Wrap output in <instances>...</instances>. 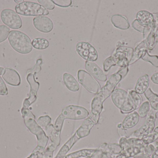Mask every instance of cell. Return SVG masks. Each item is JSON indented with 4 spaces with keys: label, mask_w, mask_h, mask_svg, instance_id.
<instances>
[{
    "label": "cell",
    "mask_w": 158,
    "mask_h": 158,
    "mask_svg": "<svg viewBox=\"0 0 158 158\" xmlns=\"http://www.w3.org/2000/svg\"><path fill=\"white\" fill-rule=\"evenodd\" d=\"M61 115L65 119L81 120L85 119L89 117V112L85 108L70 105L63 109Z\"/></svg>",
    "instance_id": "ba28073f"
},
{
    "label": "cell",
    "mask_w": 158,
    "mask_h": 158,
    "mask_svg": "<svg viewBox=\"0 0 158 158\" xmlns=\"http://www.w3.org/2000/svg\"><path fill=\"white\" fill-rule=\"evenodd\" d=\"M119 144L122 148V152L115 158H131L143 154L146 145L141 139L135 138L121 137Z\"/></svg>",
    "instance_id": "3957f363"
},
{
    "label": "cell",
    "mask_w": 158,
    "mask_h": 158,
    "mask_svg": "<svg viewBox=\"0 0 158 158\" xmlns=\"http://www.w3.org/2000/svg\"><path fill=\"white\" fill-rule=\"evenodd\" d=\"M133 49L131 47H120L111 56L116 66L123 68L128 66L131 59Z\"/></svg>",
    "instance_id": "30bf717a"
},
{
    "label": "cell",
    "mask_w": 158,
    "mask_h": 158,
    "mask_svg": "<svg viewBox=\"0 0 158 158\" xmlns=\"http://www.w3.org/2000/svg\"><path fill=\"white\" fill-rule=\"evenodd\" d=\"M34 27L41 32L49 33L54 28V24L51 19L45 16L36 17L33 19Z\"/></svg>",
    "instance_id": "4fadbf2b"
},
{
    "label": "cell",
    "mask_w": 158,
    "mask_h": 158,
    "mask_svg": "<svg viewBox=\"0 0 158 158\" xmlns=\"http://www.w3.org/2000/svg\"><path fill=\"white\" fill-rule=\"evenodd\" d=\"M78 54L86 61L94 62L98 58V53L95 48L87 42L81 41L76 45Z\"/></svg>",
    "instance_id": "7c38bea8"
},
{
    "label": "cell",
    "mask_w": 158,
    "mask_h": 158,
    "mask_svg": "<svg viewBox=\"0 0 158 158\" xmlns=\"http://www.w3.org/2000/svg\"><path fill=\"white\" fill-rule=\"evenodd\" d=\"M98 149H84L66 155L64 158H85L91 156Z\"/></svg>",
    "instance_id": "4316f807"
},
{
    "label": "cell",
    "mask_w": 158,
    "mask_h": 158,
    "mask_svg": "<svg viewBox=\"0 0 158 158\" xmlns=\"http://www.w3.org/2000/svg\"><path fill=\"white\" fill-rule=\"evenodd\" d=\"M21 113L24 119L25 125L30 131L37 137L38 146L45 148L48 144L49 138L46 135L42 128L35 120V116L28 109L22 108Z\"/></svg>",
    "instance_id": "7a4b0ae2"
},
{
    "label": "cell",
    "mask_w": 158,
    "mask_h": 158,
    "mask_svg": "<svg viewBox=\"0 0 158 158\" xmlns=\"http://www.w3.org/2000/svg\"><path fill=\"white\" fill-rule=\"evenodd\" d=\"M114 105L120 110L123 114L131 113L134 111V104L128 92L123 89L117 88L111 95Z\"/></svg>",
    "instance_id": "5b68a950"
},
{
    "label": "cell",
    "mask_w": 158,
    "mask_h": 158,
    "mask_svg": "<svg viewBox=\"0 0 158 158\" xmlns=\"http://www.w3.org/2000/svg\"><path fill=\"white\" fill-rule=\"evenodd\" d=\"M4 69L2 67H0V75H3V73L4 72Z\"/></svg>",
    "instance_id": "f5cc1de1"
},
{
    "label": "cell",
    "mask_w": 158,
    "mask_h": 158,
    "mask_svg": "<svg viewBox=\"0 0 158 158\" xmlns=\"http://www.w3.org/2000/svg\"><path fill=\"white\" fill-rule=\"evenodd\" d=\"M155 148L156 147L153 143L149 144L147 145H146L143 150V154L150 156H152L154 153Z\"/></svg>",
    "instance_id": "60d3db41"
},
{
    "label": "cell",
    "mask_w": 158,
    "mask_h": 158,
    "mask_svg": "<svg viewBox=\"0 0 158 158\" xmlns=\"http://www.w3.org/2000/svg\"><path fill=\"white\" fill-rule=\"evenodd\" d=\"M52 122V118L49 116H41L38 119L37 123L41 127H45L50 125Z\"/></svg>",
    "instance_id": "d590c367"
},
{
    "label": "cell",
    "mask_w": 158,
    "mask_h": 158,
    "mask_svg": "<svg viewBox=\"0 0 158 158\" xmlns=\"http://www.w3.org/2000/svg\"><path fill=\"white\" fill-rule=\"evenodd\" d=\"M17 14L24 16H41L49 15V12L41 5L34 2L24 1L15 7Z\"/></svg>",
    "instance_id": "8992f818"
},
{
    "label": "cell",
    "mask_w": 158,
    "mask_h": 158,
    "mask_svg": "<svg viewBox=\"0 0 158 158\" xmlns=\"http://www.w3.org/2000/svg\"><path fill=\"white\" fill-rule=\"evenodd\" d=\"M148 45L145 41L141 42L138 44L135 47V51H134L131 59L129 63V66L135 63L136 61L142 58L145 52L148 51Z\"/></svg>",
    "instance_id": "cb8c5ba5"
},
{
    "label": "cell",
    "mask_w": 158,
    "mask_h": 158,
    "mask_svg": "<svg viewBox=\"0 0 158 158\" xmlns=\"http://www.w3.org/2000/svg\"><path fill=\"white\" fill-rule=\"evenodd\" d=\"M94 125V122L88 117L76 132L77 135L80 139L86 137L90 134L91 130Z\"/></svg>",
    "instance_id": "7402d4cb"
},
{
    "label": "cell",
    "mask_w": 158,
    "mask_h": 158,
    "mask_svg": "<svg viewBox=\"0 0 158 158\" xmlns=\"http://www.w3.org/2000/svg\"><path fill=\"white\" fill-rule=\"evenodd\" d=\"M32 47L38 50H44L49 47V42L44 38H36L31 42Z\"/></svg>",
    "instance_id": "f1b7e54d"
},
{
    "label": "cell",
    "mask_w": 158,
    "mask_h": 158,
    "mask_svg": "<svg viewBox=\"0 0 158 158\" xmlns=\"http://www.w3.org/2000/svg\"><path fill=\"white\" fill-rule=\"evenodd\" d=\"M116 66L115 62L113 61V59L111 56L107 58L103 63V68L104 71L107 72L113 66Z\"/></svg>",
    "instance_id": "74e56055"
},
{
    "label": "cell",
    "mask_w": 158,
    "mask_h": 158,
    "mask_svg": "<svg viewBox=\"0 0 158 158\" xmlns=\"http://www.w3.org/2000/svg\"><path fill=\"white\" fill-rule=\"evenodd\" d=\"M155 145V150L152 156V158H158V142H154L152 143Z\"/></svg>",
    "instance_id": "c3c4849f"
},
{
    "label": "cell",
    "mask_w": 158,
    "mask_h": 158,
    "mask_svg": "<svg viewBox=\"0 0 158 158\" xmlns=\"http://www.w3.org/2000/svg\"><path fill=\"white\" fill-rule=\"evenodd\" d=\"M27 80L30 84V96L28 99H26L30 105H31L37 99V94L40 87V83L35 81L34 75L30 74L27 78Z\"/></svg>",
    "instance_id": "ffe728a7"
},
{
    "label": "cell",
    "mask_w": 158,
    "mask_h": 158,
    "mask_svg": "<svg viewBox=\"0 0 158 158\" xmlns=\"http://www.w3.org/2000/svg\"><path fill=\"white\" fill-rule=\"evenodd\" d=\"M45 150V148L38 146L34 149L30 156L28 158H43Z\"/></svg>",
    "instance_id": "e575fe53"
},
{
    "label": "cell",
    "mask_w": 158,
    "mask_h": 158,
    "mask_svg": "<svg viewBox=\"0 0 158 158\" xmlns=\"http://www.w3.org/2000/svg\"><path fill=\"white\" fill-rule=\"evenodd\" d=\"M14 2H15L16 3H17L19 4L20 3L22 2H23V1H16V0H15V1H14Z\"/></svg>",
    "instance_id": "db71d44e"
},
{
    "label": "cell",
    "mask_w": 158,
    "mask_h": 158,
    "mask_svg": "<svg viewBox=\"0 0 158 158\" xmlns=\"http://www.w3.org/2000/svg\"><path fill=\"white\" fill-rule=\"evenodd\" d=\"M8 41L12 48L19 53H29L32 50L30 38L22 32L11 30L8 36Z\"/></svg>",
    "instance_id": "277c9868"
},
{
    "label": "cell",
    "mask_w": 158,
    "mask_h": 158,
    "mask_svg": "<svg viewBox=\"0 0 158 158\" xmlns=\"http://www.w3.org/2000/svg\"><path fill=\"white\" fill-rule=\"evenodd\" d=\"M103 154V152H102L101 150H98V149L97 151L95 153H94L91 156L84 158H101Z\"/></svg>",
    "instance_id": "7dc6e473"
},
{
    "label": "cell",
    "mask_w": 158,
    "mask_h": 158,
    "mask_svg": "<svg viewBox=\"0 0 158 158\" xmlns=\"http://www.w3.org/2000/svg\"><path fill=\"white\" fill-rule=\"evenodd\" d=\"M8 94V90L5 83L0 76V95L6 96Z\"/></svg>",
    "instance_id": "b9f144b4"
},
{
    "label": "cell",
    "mask_w": 158,
    "mask_h": 158,
    "mask_svg": "<svg viewBox=\"0 0 158 158\" xmlns=\"http://www.w3.org/2000/svg\"><path fill=\"white\" fill-rule=\"evenodd\" d=\"M155 20V24L152 28L153 32L156 38V41H158V14H156V16H154Z\"/></svg>",
    "instance_id": "7bdbcfd3"
},
{
    "label": "cell",
    "mask_w": 158,
    "mask_h": 158,
    "mask_svg": "<svg viewBox=\"0 0 158 158\" xmlns=\"http://www.w3.org/2000/svg\"><path fill=\"white\" fill-rule=\"evenodd\" d=\"M115 157L108 153H103L101 158H115Z\"/></svg>",
    "instance_id": "816d5d0a"
},
{
    "label": "cell",
    "mask_w": 158,
    "mask_h": 158,
    "mask_svg": "<svg viewBox=\"0 0 158 158\" xmlns=\"http://www.w3.org/2000/svg\"><path fill=\"white\" fill-rule=\"evenodd\" d=\"M56 148L57 147L51 142L45 149L43 158H53L54 152Z\"/></svg>",
    "instance_id": "8d00e7d4"
},
{
    "label": "cell",
    "mask_w": 158,
    "mask_h": 158,
    "mask_svg": "<svg viewBox=\"0 0 158 158\" xmlns=\"http://www.w3.org/2000/svg\"><path fill=\"white\" fill-rule=\"evenodd\" d=\"M146 62L151 63L155 67H158V56L156 55H150L148 51H146L142 58Z\"/></svg>",
    "instance_id": "1f68e13d"
},
{
    "label": "cell",
    "mask_w": 158,
    "mask_h": 158,
    "mask_svg": "<svg viewBox=\"0 0 158 158\" xmlns=\"http://www.w3.org/2000/svg\"><path fill=\"white\" fill-rule=\"evenodd\" d=\"M98 149L101 150L103 153H108L115 156L122 152L121 147L118 143H103Z\"/></svg>",
    "instance_id": "603a6c76"
},
{
    "label": "cell",
    "mask_w": 158,
    "mask_h": 158,
    "mask_svg": "<svg viewBox=\"0 0 158 158\" xmlns=\"http://www.w3.org/2000/svg\"><path fill=\"white\" fill-rule=\"evenodd\" d=\"M77 78L79 83L89 92L93 94H97L99 92V83L87 71L80 70L78 71Z\"/></svg>",
    "instance_id": "9c48e42d"
},
{
    "label": "cell",
    "mask_w": 158,
    "mask_h": 158,
    "mask_svg": "<svg viewBox=\"0 0 158 158\" xmlns=\"http://www.w3.org/2000/svg\"><path fill=\"white\" fill-rule=\"evenodd\" d=\"M118 132L119 135L121 136V137H124V138H129V136L127 135L126 134V132L124 130V129H123L122 127L121 124H119L118 125Z\"/></svg>",
    "instance_id": "bcb514c9"
},
{
    "label": "cell",
    "mask_w": 158,
    "mask_h": 158,
    "mask_svg": "<svg viewBox=\"0 0 158 158\" xmlns=\"http://www.w3.org/2000/svg\"><path fill=\"white\" fill-rule=\"evenodd\" d=\"M149 85V76L148 74L143 75L137 80L135 87V91L139 95L143 94L148 89Z\"/></svg>",
    "instance_id": "484cf974"
},
{
    "label": "cell",
    "mask_w": 158,
    "mask_h": 158,
    "mask_svg": "<svg viewBox=\"0 0 158 158\" xmlns=\"http://www.w3.org/2000/svg\"><path fill=\"white\" fill-rule=\"evenodd\" d=\"M151 81L153 83L158 85V72H156L151 76Z\"/></svg>",
    "instance_id": "681fc988"
},
{
    "label": "cell",
    "mask_w": 158,
    "mask_h": 158,
    "mask_svg": "<svg viewBox=\"0 0 158 158\" xmlns=\"http://www.w3.org/2000/svg\"><path fill=\"white\" fill-rule=\"evenodd\" d=\"M136 19L140 25L145 28H153L155 24L154 15L148 11L141 10L136 15Z\"/></svg>",
    "instance_id": "2e32d148"
},
{
    "label": "cell",
    "mask_w": 158,
    "mask_h": 158,
    "mask_svg": "<svg viewBox=\"0 0 158 158\" xmlns=\"http://www.w3.org/2000/svg\"><path fill=\"white\" fill-rule=\"evenodd\" d=\"M132 26L134 29L136 30L137 31L140 32H143L144 29L145 27H143L142 25H140L138 21L136 19L134 20L133 22L132 23Z\"/></svg>",
    "instance_id": "ee69618b"
},
{
    "label": "cell",
    "mask_w": 158,
    "mask_h": 158,
    "mask_svg": "<svg viewBox=\"0 0 158 158\" xmlns=\"http://www.w3.org/2000/svg\"><path fill=\"white\" fill-rule=\"evenodd\" d=\"M150 110V105L148 101H146L140 106L138 110V115L141 118H144L147 116Z\"/></svg>",
    "instance_id": "d6a6232c"
},
{
    "label": "cell",
    "mask_w": 158,
    "mask_h": 158,
    "mask_svg": "<svg viewBox=\"0 0 158 158\" xmlns=\"http://www.w3.org/2000/svg\"><path fill=\"white\" fill-rule=\"evenodd\" d=\"M85 67L87 72L98 80L106 82L107 79L106 75L100 68L94 62L86 61L85 64Z\"/></svg>",
    "instance_id": "5bb4252c"
},
{
    "label": "cell",
    "mask_w": 158,
    "mask_h": 158,
    "mask_svg": "<svg viewBox=\"0 0 158 158\" xmlns=\"http://www.w3.org/2000/svg\"><path fill=\"white\" fill-rule=\"evenodd\" d=\"M129 71L128 66L122 68L117 73L110 76L106 85L101 89L92 100L91 112L88 117L95 125L99 121L100 114L103 109V103L111 95L119 83L127 75Z\"/></svg>",
    "instance_id": "6da1fadb"
},
{
    "label": "cell",
    "mask_w": 158,
    "mask_h": 158,
    "mask_svg": "<svg viewBox=\"0 0 158 158\" xmlns=\"http://www.w3.org/2000/svg\"><path fill=\"white\" fill-rule=\"evenodd\" d=\"M1 18L5 25L13 29H18L22 27V19L12 9L6 8L3 10L1 12Z\"/></svg>",
    "instance_id": "8fae6325"
},
{
    "label": "cell",
    "mask_w": 158,
    "mask_h": 158,
    "mask_svg": "<svg viewBox=\"0 0 158 158\" xmlns=\"http://www.w3.org/2000/svg\"><path fill=\"white\" fill-rule=\"evenodd\" d=\"M10 32V28L4 25L0 26V43L7 39Z\"/></svg>",
    "instance_id": "836d02e7"
},
{
    "label": "cell",
    "mask_w": 158,
    "mask_h": 158,
    "mask_svg": "<svg viewBox=\"0 0 158 158\" xmlns=\"http://www.w3.org/2000/svg\"><path fill=\"white\" fill-rule=\"evenodd\" d=\"M140 117L138 112H132L127 115L122 123V127L124 130L131 129L136 126L140 120Z\"/></svg>",
    "instance_id": "d6986e66"
},
{
    "label": "cell",
    "mask_w": 158,
    "mask_h": 158,
    "mask_svg": "<svg viewBox=\"0 0 158 158\" xmlns=\"http://www.w3.org/2000/svg\"><path fill=\"white\" fill-rule=\"evenodd\" d=\"M65 118L60 114L56 121L54 129L50 139L51 142L56 147H58L61 142V134Z\"/></svg>",
    "instance_id": "9a60e30c"
},
{
    "label": "cell",
    "mask_w": 158,
    "mask_h": 158,
    "mask_svg": "<svg viewBox=\"0 0 158 158\" xmlns=\"http://www.w3.org/2000/svg\"><path fill=\"white\" fill-rule=\"evenodd\" d=\"M52 1L55 5L60 7H69L72 3V1L71 0H53Z\"/></svg>",
    "instance_id": "ab89813d"
},
{
    "label": "cell",
    "mask_w": 158,
    "mask_h": 158,
    "mask_svg": "<svg viewBox=\"0 0 158 158\" xmlns=\"http://www.w3.org/2000/svg\"><path fill=\"white\" fill-rule=\"evenodd\" d=\"M54 129V126L52 124H50V125H48L47 127H46L45 129V133L46 134V135L50 138L52 136V134L53 132Z\"/></svg>",
    "instance_id": "f6af8a7d"
},
{
    "label": "cell",
    "mask_w": 158,
    "mask_h": 158,
    "mask_svg": "<svg viewBox=\"0 0 158 158\" xmlns=\"http://www.w3.org/2000/svg\"><path fill=\"white\" fill-rule=\"evenodd\" d=\"M144 95L148 100L151 108L158 111V95L154 93L151 88H148L144 93Z\"/></svg>",
    "instance_id": "83f0119b"
},
{
    "label": "cell",
    "mask_w": 158,
    "mask_h": 158,
    "mask_svg": "<svg viewBox=\"0 0 158 158\" xmlns=\"http://www.w3.org/2000/svg\"><path fill=\"white\" fill-rule=\"evenodd\" d=\"M133 158H151V157L149 156H147V155H145L143 154H141L140 155H137L135 156Z\"/></svg>",
    "instance_id": "f907efd6"
},
{
    "label": "cell",
    "mask_w": 158,
    "mask_h": 158,
    "mask_svg": "<svg viewBox=\"0 0 158 158\" xmlns=\"http://www.w3.org/2000/svg\"><path fill=\"white\" fill-rule=\"evenodd\" d=\"M158 139V126L156 127L155 129H154L151 133L142 139V141L144 143L147 145L149 144L152 143L156 141Z\"/></svg>",
    "instance_id": "f546056e"
},
{
    "label": "cell",
    "mask_w": 158,
    "mask_h": 158,
    "mask_svg": "<svg viewBox=\"0 0 158 158\" xmlns=\"http://www.w3.org/2000/svg\"><path fill=\"white\" fill-rule=\"evenodd\" d=\"M38 2L48 10H53L55 7V5L52 0H38Z\"/></svg>",
    "instance_id": "f35d334b"
},
{
    "label": "cell",
    "mask_w": 158,
    "mask_h": 158,
    "mask_svg": "<svg viewBox=\"0 0 158 158\" xmlns=\"http://www.w3.org/2000/svg\"><path fill=\"white\" fill-rule=\"evenodd\" d=\"M63 81L66 87L72 92H77L80 89L79 83L74 76L69 73H64L63 75Z\"/></svg>",
    "instance_id": "d4e9b609"
},
{
    "label": "cell",
    "mask_w": 158,
    "mask_h": 158,
    "mask_svg": "<svg viewBox=\"0 0 158 158\" xmlns=\"http://www.w3.org/2000/svg\"><path fill=\"white\" fill-rule=\"evenodd\" d=\"M2 78L7 84L12 86H19L21 83V79L17 71L11 68L5 69Z\"/></svg>",
    "instance_id": "e0dca14e"
},
{
    "label": "cell",
    "mask_w": 158,
    "mask_h": 158,
    "mask_svg": "<svg viewBox=\"0 0 158 158\" xmlns=\"http://www.w3.org/2000/svg\"><path fill=\"white\" fill-rule=\"evenodd\" d=\"M158 110L151 108L148 114L146 121L143 125L134 132L129 138H135L142 140L143 137L153 132L155 128Z\"/></svg>",
    "instance_id": "52a82bcc"
},
{
    "label": "cell",
    "mask_w": 158,
    "mask_h": 158,
    "mask_svg": "<svg viewBox=\"0 0 158 158\" xmlns=\"http://www.w3.org/2000/svg\"><path fill=\"white\" fill-rule=\"evenodd\" d=\"M111 22L114 27L121 30L128 29L130 27L129 20L125 17L117 14L113 15L110 19Z\"/></svg>",
    "instance_id": "44dd1931"
},
{
    "label": "cell",
    "mask_w": 158,
    "mask_h": 158,
    "mask_svg": "<svg viewBox=\"0 0 158 158\" xmlns=\"http://www.w3.org/2000/svg\"><path fill=\"white\" fill-rule=\"evenodd\" d=\"M80 138L77 135V133L64 144L61 148L56 156L54 158H64L69 150L72 148L73 146L80 140Z\"/></svg>",
    "instance_id": "ac0fdd59"
},
{
    "label": "cell",
    "mask_w": 158,
    "mask_h": 158,
    "mask_svg": "<svg viewBox=\"0 0 158 158\" xmlns=\"http://www.w3.org/2000/svg\"><path fill=\"white\" fill-rule=\"evenodd\" d=\"M128 92L133 101L135 110H136L140 107V105H141L142 102V97L135 90H131Z\"/></svg>",
    "instance_id": "4dcf8cb0"
}]
</instances>
